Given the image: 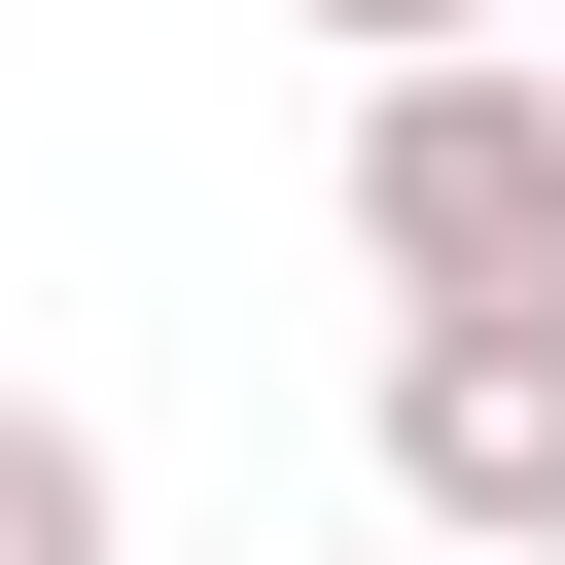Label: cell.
Returning <instances> with one entry per match:
<instances>
[{
	"label": "cell",
	"instance_id": "1",
	"mask_svg": "<svg viewBox=\"0 0 565 565\" xmlns=\"http://www.w3.org/2000/svg\"><path fill=\"white\" fill-rule=\"evenodd\" d=\"M353 282H388V318H565V71H530V35L353 71Z\"/></svg>",
	"mask_w": 565,
	"mask_h": 565
},
{
	"label": "cell",
	"instance_id": "2",
	"mask_svg": "<svg viewBox=\"0 0 565 565\" xmlns=\"http://www.w3.org/2000/svg\"><path fill=\"white\" fill-rule=\"evenodd\" d=\"M388 530L565 565V318H388Z\"/></svg>",
	"mask_w": 565,
	"mask_h": 565
},
{
	"label": "cell",
	"instance_id": "3",
	"mask_svg": "<svg viewBox=\"0 0 565 565\" xmlns=\"http://www.w3.org/2000/svg\"><path fill=\"white\" fill-rule=\"evenodd\" d=\"M0 565H141V494H106V424H71V388H0Z\"/></svg>",
	"mask_w": 565,
	"mask_h": 565
},
{
	"label": "cell",
	"instance_id": "4",
	"mask_svg": "<svg viewBox=\"0 0 565 565\" xmlns=\"http://www.w3.org/2000/svg\"><path fill=\"white\" fill-rule=\"evenodd\" d=\"M282 35H318V71H459L494 0H282Z\"/></svg>",
	"mask_w": 565,
	"mask_h": 565
},
{
	"label": "cell",
	"instance_id": "5",
	"mask_svg": "<svg viewBox=\"0 0 565 565\" xmlns=\"http://www.w3.org/2000/svg\"><path fill=\"white\" fill-rule=\"evenodd\" d=\"M353 565H424V530H353Z\"/></svg>",
	"mask_w": 565,
	"mask_h": 565
}]
</instances>
